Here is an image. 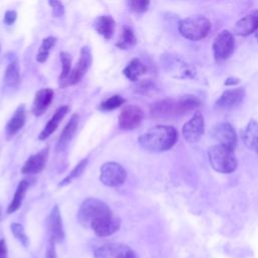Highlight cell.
<instances>
[{"mask_svg": "<svg viewBox=\"0 0 258 258\" xmlns=\"http://www.w3.org/2000/svg\"><path fill=\"white\" fill-rule=\"evenodd\" d=\"M177 140V131L172 126L157 125L138 137V142L145 150L163 152L170 149Z\"/></svg>", "mask_w": 258, "mask_h": 258, "instance_id": "6da1fadb", "label": "cell"}, {"mask_svg": "<svg viewBox=\"0 0 258 258\" xmlns=\"http://www.w3.org/2000/svg\"><path fill=\"white\" fill-rule=\"evenodd\" d=\"M208 156L211 166L218 172L231 173L237 168L238 161L233 148L216 144L210 147Z\"/></svg>", "mask_w": 258, "mask_h": 258, "instance_id": "7a4b0ae2", "label": "cell"}, {"mask_svg": "<svg viewBox=\"0 0 258 258\" xmlns=\"http://www.w3.org/2000/svg\"><path fill=\"white\" fill-rule=\"evenodd\" d=\"M211 30V21L203 15L188 16L178 23L179 33L189 40H201Z\"/></svg>", "mask_w": 258, "mask_h": 258, "instance_id": "3957f363", "label": "cell"}, {"mask_svg": "<svg viewBox=\"0 0 258 258\" xmlns=\"http://www.w3.org/2000/svg\"><path fill=\"white\" fill-rule=\"evenodd\" d=\"M111 212L112 211L109 206L103 201L96 198H89L80 206L77 218L83 227L90 228L93 221Z\"/></svg>", "mask_w": 258, "mask_h": 258, "instance_id": "277c9868", "label": "cell"}, {"mask_svg": "<svg viewBox=\"0 0 258 258\" xmlns=\"http://www.w3.org/2000/svg\"><path fill=\"white\" fill-rule=\"evenodd\" d=\"M126 177L127 172L125 168L121 164L114 161L104 163L100 169L101 182L110 187H116L123 184Z\"/></svg>", "mask_w": 258, "mask_h": 258, "instance_id": "5b68a950", "label": "cell"}, {"mask_svg": "<svg viewBox=\"0 0 258 258\" xmlns=\"http://www.w3.org/2000/svg\"><path fill=\"white\" fill-rule=\"evenodd\" d=\"M234 35L229 30H222L214 39L213 52L217 61H224L234 51Z\"/></svg>", "mask_w": 258, "mask_h": 258, "instance_id": "8992f818", "label": "cell"}, {"mask_svg": "<svg viewBox=\"0 0 258 258\" xmlns=\"http://www.w3.org/2000/svg\"><path fill=\"white\" fill-rule=\"evenodd\" d=\"M93 62V55L91 48L87 45L83 46L80 51V57L74 69H72V72L70 74V77L67 81L66 87L74 86L78 84L82 78L86 75L88 70L90 69L91 64Z\"/></svg>", "mask_w": 258, "mask_h": 258, "instance_id": "52a82bcc", "label": "cell"}, {"mask_svg": "<svg viewBox=\"0 0 258 258\" xmlns=\"http://www.w3.org/2000/svg\"><path fill=\"white\" fill-rule=\"evenodd\" d=\"M120 226L121 220L111 212L93 221L90 229L99 237H108L116 233L120 229Z\"/></svg>", "mask_w": 258, "mask_h": 258, "instance_id": "ba28073f", "label": "cell"}, {"mask_svg": "<svg viewBox=\"0 0 258 258\" xmlns=\"http://www.w3.org/2000/svg\"><path fill=\"white\" fill-rule=\"evenodd\" d=\"M144 118L143 110L137 105H127L122 108L118 124L119 127L123 130H133L140 126Z\"/></svg>", "mask_w": 258, "mask_h": 258, "instance_id": "9c48e42d", "label": "cell"}, {"mask_svg": "<svg viewBox=\"0 0 258 258\" xmlns=\"http://www.w3.org/2000/svg\"><path fill=\"white\" fill-rule=\"evenodd\" d=\"M95 258H136L134 251L122 243H108L98 247L94 252Z\"/></svg>", "mask_w": 258, "mask_h": 258, "instance_id": "30bf717a", "label": "cell"}, {"mask_svg": "<svg viewBox=\"0 0 258 258\" xmlns=\"http://www.w3.org/2000/svg\"><path fill=\"white\" fill-rule=\"evenodd\" d=\"M205 131V121L202 113L197 112L182 127V135L184 139L190 143L201 139Z\"/></svg>", "mask_w": 258, "mask_h": 258, "instance_id": "8fae6325", "label": "cell"}, {"mask_svg": "<svg viewBox=\"0 0 258 258\" xmlns=\"http://www.w3.org/2000/svg\"><path fill=\"white\" fill-rule=\"evenodd\" d=\"M212 135L218 144L225 145L230 148H235L237 145V134L234 127L228 122L217 124L212 131Z\"/></svg>", "mask_w": 258, "mask_h": 258, "instance_id": "7c38bea8", "label": "cell"}, {"mask_svg": "<svg viewBox=\"0 0 258 258\" xmlns=\"http://www.w3.org/2000/svg\"><path fill=\"white\" fill-rule=\"evenodd\" d=\"M150 115L154 118H169L179 116L178 101L175 99H163L150 106Z\"/></svg>", "mask_w": 258, "mask_h": 258, "instance_id": "4fadbf2b", "label": "cell"}, {"mask_svg": "<svg viewBox=\"0 0 258 258\" xmlns=\"http://www.w3.org/2000/svg\"><path fill=\"white\" fill-rule=\"evenodd\" d=\"M46 227L49 233V238L55 243H61L64 239V231L60 211L57 206H54L46 218Z\"/></svg>", "mask_w": 258, "mask_h": 258, "instance_id": "5bb4252c", "label": "cell"}, {"mask_svg": "<svg viewBox=\"0 0 258 258\" xmlns=\"http://www.w3.org/2000/svg\"><path fill=\"white\" fill-rule=\"evenodd\" d=\"M48 148L45 147L35 154H32L24 162L21 172L23 174H36L39 173L45 166L48 159Z\"/></svg>", "mask_w": 258, "mask_h": 258, "instance_id": "9a60e30c", "label": "cell"}, {"mask_svg": "<svg viewBox=\"0 0 258 258\" xmlns=\"http://www.w3.org/2000/svg\"><path fill=\"white\" fill-rule=\"evenodd\" d=\"M258 30V10H252L239 19L234 26V33L239 36H248Z\"/></svg>", "mask_w": 258, "mask_h": 258, "instance_id": "2e32d148", "label": "cell"}, {"mask_svg": "<svg viewBox=\"0 0 258 258\" xmlns=\"http://www.w3.org/2000/svg\"><path fill=\"white\" fill-rule=\"evenodd\" d=\"M53 95H54L53 90L50 88H42L38 90L35 93V96L33 99L32 108H31L32 114L35 116L42 115L51 104Z\"/></svg>", "mask_w": 258, "mask_h": 258, "instance_id": "e0dca14e", "label": "cell"}, {"mask_svg": "<svg viewBox=\"0 0 258 258\" xmlns=\"http://www.w3.org/2000/svg\"><path fill=\"white\" fill-rule=\"evenodd\" d=\"M245 91L243 88L231 89L223 92L216 102L219 109H231L238 106L244 99Z\"/></svg>", "mask_w": 258, "mask_h": 258, "instance_id": "ac0fdd59", "label": "cell"}, {"mask_svg": "<svg viewBox=\"0 0 258 258\" xmlns=\"http://www.w3.org/2000/svg\"><path fill=\"white\" fill-rule=\"evenodd\" d=\"M79 121H80L79 114H77V113L73 114L71 119L69 120V122L67 123V125L64 126V128L62 129V131L59 135V138H58L56 146H55L56 152H61L63 149L67 148V146L69 145V143L71 142V140L73 139V137L76 134V131H77L78 125H79Z\"/></svg>", "mask_w": 258, "mask_h": 258, "instance_id": "d6986e66", "label": "cell"}, {"mask_svg": "<svg viewBox=\"0 0 258 258\" xmlns=\"http://www.w3.org/2000/svg\"><path fill=\"white\" fill-rule=\"evenodd\" d=\"M68 111H69L68 106H60L59 108H57L56 111L54 112V114L52 115V117L47 121L46 125L40 131V133L38 135V139L44 140L48 136H50L56 130V128L58 127V125L61 122V120L63 119V117L67 115Z\"/></svg>", "mask_w": 258, "mask_h": 258, "instance_id": "ffe728a7", "label": "cell"}, {"mask_svg": "<svg viewBox=\"0 0 258 258\" xmlns=\"http://www.w3.org/2000/svg\"><path fill=\"white\" fill-rule=\"evenodd\" d=\"M115 26H116L115 20L111 16H107V15L98 16L97 18H95L93 22L94 29L100 35H102L105 39L112 38L115 31Z\"/></svg>", "mask_w": 258, "mask_h": 258, "instance_id": "44dd1931", "label": "cell"}, {"mask_svg": "<svg viewBox=\"0 0 258 258\" xmlns=\"http://www.w3.org/2000/svg\"><path fill=\"white\" fill-rule=\"evenodd\" d=\"M242 139L246 147L258 154V122L250 120L242 132Z\"/></svg>", "mask_w": 258, "mask_h": 258, "instance_id": "7402d4cb", "label": "cell"}, {"mask_svg": "<svg viewBox=\"0 0 258 258\" xmlns=\"http://www.w3.org/2000/svg\"><path fill=\"white\" fill-rule=\"evenodd\" d=\"M25 119H26L25 106L23 104H21L17 107V109L13 113L12 117L7 122L5 130H6V134H7L8 138L15 135L23 127V125L25 123Z\"/></svg>", "mask_w": 258, "mask_h": 258, "instance_id": "603a6c76", "label": "cell"}, {"mask_svg": "<svg viewBox=\"0 0 258 258\" xmlns=\"http://www.w3.org/2000/svg\"><path fill=\"white\" fill-rule=\"evenodd\" d=\"M3 81H4L5 86L8 88H11V89L17 88V86L19 85L20 71H19V66L16 60H12L8 63V66L5 70Z\"/></svg>", "mask_w": 258, "mask_h": 258, "instance_id": "cb8c5ba5", "label": "cell"}, {"mask_svg": "<svg viewBox=\"0 0 258 258\" xmlns=\"http://www.w3.org/2000/svg\"><path fill=\"white\" fill-rule=\"evenodd\" d=\"M28 187H29V181L27 179H22L18 183L17 188H16V190L14 192V197H13L12 201L10 202V204L8 205V208H7V213L8 214L14 213V212H16L20 208Z\"/></svg>", "mask_w": 258, "mask_h": 258, "instance_id": "d4e9b609", "label": "cell"}, {"mask_svg": "<svg viewBox=\"0 0 258 258\" xmlns=\"http://www.w3.org/2000/svg\"><path fill=\"white\" fill-rule=\"evenodd\" d=\"M147 71L145 64H143L138 58H133L123 70V75L131 82L138 81V78L145 74Z\"/></svg>", "mask_w": 258, "mask_h": 258, "instance_id": "484cf974", "label": "cell"}, {"mask_svg": "<svg viewBox=\"0 0 258 258\" xmlns=\"http://www.w3.org/2000/svg\"><path fill=\"white\" fill-rule=\"evenodd\" d=\"M59 59L61 63V72L58 76L57 83L59 88H67V81L72 72V55L67 51H61L59 53Z\"/></svg>", "mask_w": 258, "mask_h": 258, "instance_id": "4316f807", "label": "cell"}, {"mask_svg": "<svg viewBox=\"0 0 258 258\" xmlns=\"http://www.w3.org/2000/svg\"><path fill=\"white\" fill-rule=\"evenodd\" d=\"M177 101H178V108H179L180 115L194 111L201 105L200 99L194 95L181 96L179 99H177Z\"/></svg>", "mask_w": 258, "mask_h": 258, "instance_id": "83f0119b", "label": "cell"}, {"mask_svg": "<svg viewBox=\"0 0 258 258\" xmlns=\"http://www.w3.org/2000/svg\"><path fill=\"white\" fill-rule=\"evenodd\" d=\"M136 42H137V38L133 30L128 26H123L120 38L118 42H116V46L120 49H128L131 46L135 45Z\"/></svg>", "mask_w": 258, "mask_h": 258, "instance_id": "f1b7e54d", "label": "cell"}, {"mask_svg": "<svg viewBox=\"0 0 258 258\" xmlns=\"http://www.w3.org/2000/svg\"><path fill=\"white\" fill-rule=\"evenodd\" d=\"M56 40L57 38L55 36H47L45 38H43L40 46H39V49H38V52L35 56V59L38 61V62H44L48 55H49V51L50 49L54 46V44L56 43Z\"/></svg>", "mask_w": 258, "mask_h": 258, "instance_id": "f546056e", "label": "cell"}, {"mask_svg": "<svg viewBox=\"0 0 258 258\" xmlns=\"http://www.w3.org/2000/svg\"><path fill=\"white\" fill-rule=\"evenodd\" d=\"M88 164V158H85V159H82L74 168L73 170L58 183V186H66L68 185L69 183H71L74 179H76L77 177H79L85 170L86 166Z\"/></svg>", "mask_w": 258, "mask_h": 258, "instance_id": "4dcf8cb0", "label": "cell"}, {"mask_svg": "<svg viewBox=\"0 0 258 258\" xmlns=\"http://www.w3.org/2000/svg\"><path fill=\"white\" fill-rule=\"evenodd\" d=\"M124 103H125V99L123 97H121L120 95H113L99 105V110L106 111V112L113 111L119 108Z\"/></svg>", "mask_w": 258, "mask_h": 258, "instance_id": "1f68e13d", "label": "cell"}, {"mask_svg": "<svg viewBox=\"0 0 258 258\" xmlns=\"http://www.w3.org/2000/svg\"><path fill=\"white\" fill-rule=\"evenodd\" d=\"M10 229H11V233L13 234L14 238L25 248H27L29 246V239L25 233V230L23 228V226L19 223H12L10 225Z\"/></svg>", "mask_w": 258, "mask_h": 258, "instance_id": "d6a6232c", "label": "cell"}, {"mask_svg": "<svg viewBox=\"0 0 258 258\" xmlns=\"http://www.w3.org/2000/svg\"><path fill=\"white\" fill-rule=\"evenodd\" d=\"M128 7L135 13H143L148 9L150 0H127Z\"/></svg>", "mask_w": 258, "mask_h": 258, "instance_id": "836d02e7", "label": "cell"}, {"mask_svg": "<svg viewBox=\"0 0 258 258\" xmlns=\"http://www.w3.org/2000/svg\"><path fill=\"white\" fill-rule=\"evenodd\" d=\"M54 17H61L64 14V7L60 0H47Z\"/></svg>", "mask_w": 258, "mask_h": 258, "instance_id": "e575fe53", "label": "cell"}, {"mask_svg": "<svg viewBox=\"0 0 258 258\" xmlns=\"http://www.w3.org/2000/svg\"><path fill=\"white\" fill-rule=\"evenodd\" d=\"M140 94H146L149 91L154 90V84L150 80H143L136 88Z\"/></svg>", "mask_w": 258, "mask_h": 258, "instance_id": "d590c367", "label": "cell"}, {"mask_svg": "<svg viewBox=\"0 0 258 258\" xmlns=\"http://www.w3.org/2000/svg\"><path fill=\"white\" fill-rule=\"evenodd\" d=\"M55 242L51 238H48L46 251H45V258H57L56 250H55Z\"/></svg>", "mask_w": 258, "mask_h": 258, "instance_id": "8d00e7d4", "label": "cell"}, {"mask_svg": "<svg viewBox=\"0 0 258 258\" xmlns=\"http://www.w3.org/2000/svg\"><path fill=\"white\" fill-rule=\"evenodd\" d=\"M17 18V12L15 10H7L4 14V23L7 25H12Z\"/></svg>", "mask_w": 258, "mask_h": 258, "instance_id": "74e56055", "label": "cell"}, {"mask_svg": "<svg viewBox=\"0 0 258 258\" xmlns=\"http://www.w3.org/2000/svg\"><path fill=\"white\" fill-rule=\"evenodd\" d=\"M0 258H8V250L6 241L4 239L0 240Z\"/></svg>", "mask_w": 258, "mask_h": 258, "instance_id": "f35d334b", "label": "cell"}, {"mask_svg": "<svg viewBox=\"0 0 258 258\" xmlns=\"http://www.w3.org/2000/svg\"><path fill=\"white\" fill-rule=\"evenodd\" d=\"M239 83V79L234 78V77H230L225 81V85L227 86H232V85H236Z\"/></svg>", "mask_w": 258, "mask_h": 258, "instance_id": "ab89813d", "label": "cell"}, {"mask_svg": "<svg viewBox=\"0 0 258 258\" xmlns=\"http://www.w3.org/2000/svg\"><path fill=\"white\" fill-rule=\"evenodd\" d=\"M256 38H257V39H258V30H257V31H256Z\"/></svg>", "mask_w": 258, "mask_h": 258, "instance_id": "60d3db41", "label": "cell"}, {"mask_svg": "<svg viewBox=\"0 0 258 258\" xmlns=\"http://www.w3.org/2000/svg\"><path fill=\"white\" fill-rule=\"evenodd\" d=\"M0 49H1V46H0Z\"/></svg>", "mask_w": 258, "mask_h": 258, "instance_id": "b9f144b4", "label": "cell"}]
</instances>
